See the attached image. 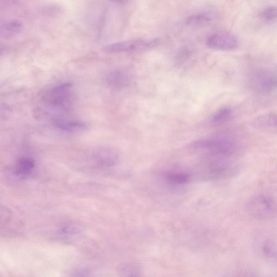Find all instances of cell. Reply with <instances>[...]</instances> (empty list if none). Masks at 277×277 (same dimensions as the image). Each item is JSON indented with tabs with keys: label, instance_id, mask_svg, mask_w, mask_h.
I'll list each match as a JSON object with an SVG mask.
<instances>
[{
	"label": "cell",
	"instance_id": "obj_1",
	"mask_svg": "<svg viewBox=\"0 0 277 277\" xmlns=\"http://www.w3.org/2000/svg\"><path fill=\"white\" fill-rule=\"evenodd\" d=\"M191 147L210 151L213 155L231 157L236 152V144L233 139L225 137H216L194 141Z\"/></svg>",
	"mask_w": 277,
	"mask_h": 277
},
{
	"label": "cell",
	"instance_id": "obj_2",
	"mask_svg": "<svg viewBox=\"0 0 277 277\" xmlns=\"http://www.w3.org/2000/svg\"><path fill=\"white\" fill-rule=\"evenodd\" d=\"M252 215L260 220L273 218L277 213V204L271 196L260 194L252 198L248 204Z\"/></svg>",
	"mask_w": 277,
	"mask_h": 277
},
{
	"label": "cell",
	"instance_id": "obj_3",
	"mask_svg": "<svg viewBox=\"0 0 277 277\" xmlns=\"http://www.w3.org/2000/svg\"><path fill=\"white\" fill-rule=\"evenodd\" d=\"M159 43V39L128 40L107 45L103 49L111 53L143 52L157 47Z\"/></svg>",
	"mask_w": 277,
	"mask_h": 277
},
{
	"label": "cell",
	"instance_id": "obj_4",
	"mask_svg": "<svg viewBox=\"0 0 277 277\" xmlns=\"http://www.w3.org/2000/svg\"><path fill=\"white\" fill-rule=\"evenodd\" d=\"M250 88L258 93H269L277 89V73L269 70H259L251 74Z\"/></svg>",
	"mask_w": 277,
	"mask_h": 277
},
{
	"label": "cell",
	"instance_id": "obj_5",
	"mask_svg": "<svg viewBox=\"0 0 277 277\" xmlns=\"http://www.w3.org/2000/svg\"><path fill=\"white\" fill-rule=\"evenodd\" d=\"M72 97V85L64 83L49 89L43 97L44 102L56 107L67 106Z\"/></svg>",
	"mask_w": 277,
	"mask_h": 277
},
{
	"label": "cell",
	"instance_id": "obj_6",
	"mask_svg": "<svg viewBox=\"0 0 277 277\" xmlns=\"http://www.w3.org/2000/svg\"><path fill=\"white\" fill-rule=\"evenodd\" d=\"M206 44L211 49L228 51L236 48L238 43L234 35L220 32L211 35L206 40Z\"/></svg>",
	"mask_w": 277,
	"mask_h": 277
},
{
	"label": "cell",
	"instance_id": "obj_7",
	"mask_svg": "<svg viewBox=\"0 0 277 277\" xmlns=\"http://www.w3.org/2000/svg\"><path fill=\"white\" fill-rule=\"evenodd\" d=\"M93 158L99 165L108 168L117 164L118 154L117 151L112 148L103 147L95 151Z\"/></svg>",
	"mask_w": 277,
	"mask_h": 277
},
{
	"label": "cell",
	"instance_id": "obj_8",
	"mask_svg": "<svg viewBox=\"0 0 277 277\" xmlns=\"http://www.w3.org/2000/svg\"><path fill=\"white\" fill-rule=\"evenodd\" d=\"M35 169L34 160L28 157L19 158L13 167V173L20 179H26L29 177Z\"/></svg>",
	"mask_w": 277,
	"mask_h": 277
},
{
	"label": "cell",
	"instance_id": "obj_9",
	"mask_svg": "<svg viewBox=\"0 0 277 277\" xmlns=\"http://www.w3.org/2000/svg\"><path fill=\"white\" fill-rule=\"evenodd\" d=\"M251 125L260 129H277V113H269L258 116L252 121Z\"/></svg>",
	"mask_w": 277,
	"mask_h": 277
},
{
	"label": "cell",
	"instance_id": "obj_10",
	"mask_svg": "<svg viewBox=\"0 0 277 277\" xmlns=\"http://www.w3.org/2000/svg\"><path fill=\"white\" fill-rule=\"evenodd\" d=\"M24 28L23 22L19 19L6 20L1 23L0 34L3 37H13L21 33Z\"/></svg>",
	"mask_w": 277,
	"mask_h": 277
},
{
	"label": "cell",
	"instance_id": "obj_11",
	"mask_svg": "<svg viewBox=\"0 0 277 277\" xmlns=\"http://www.w3.org/2000/svg\"><path fill=\"white\" fill-rule=\"evenodd\" d=\"M107 81L114 87H123L130 83L131 75L127 70H117L108 75Z\"/></svg>",
	"mask_w": 277,
	"mask_h": 277
},
{
	"label": "cell",
	"instance_id": "obj_12",
	"mask_svg": "<svg viewBox=\"0 0 277 277\" xmlns=\"http://www.w3.org/2000/svg\"><path fill=\"white\" fill-rule=\"evenodd\" d=\"M53 124L55 128L66 132H79L87 128L85 123L77 120H56Z\"/></svg>",
	"mask_w": 277,
	"mask_h": 277
},
{
	"label": "cell",
	"instance_id": "obj_13",
	"mask_svg": "<svg viewBox=\"0 0 277 277\" xmlns=\"http://www.w3.org/2000/svg\"><path fill=\"white\" fill-rule=\"evenodd\" d=\"M166 181L173 185H183L191 180L192 176L190 173L184 172H170L165 175Z\"/></svg>",
	"mask_w": 277,
	"mask_h": 277
},
{
	"label": "cell",
	"instance_id": "obj_14",
	"mask_svg": "<svg viewBox=\"0 0 277 277\" xmlns=\"http://www.w3.org/2000/svg\"><path fill=\"white\" fill-rule=\"evenodd\" d=\"M213 18L208 13H199L192 15L186 20V23L190 26H204L213 21Z\"/></svg>",
	"mask_w": 277,
	"mask_h": 277
},
{
	"label": "cell",
	"instance_id": "obj_15",
	"mask_svg": "<svg viewBox=\"0 0 277 277\" xmlns=\"http://www.w3.org/2000/svg\"><path fill=\"white\" fill-rule=\"evenodd\" d=\"M233 115V110L229 107L219 109L213 115L212 120L214 123L220 124L229 120Z\"/></svg>",
	"mask_w": 277,
	"mask_h": 277
},
{
	"label": "cell",
	"instance_id": "obj_16",
	"mask_svg": "<svg viewBox=\"0 0 277 277\" xmlns=\"http://www.w3.org/2000/svg\"><path fill=\"white\" fill-rule=\"evenodd\" d=\"M260 16L266 20H273L277 18V7L272 6L265 8L261 12Z\"/></svg>",
	"mask_w": 277,
	"mask_h": 277
},
{
	"label": "cell",
	"instance_id": "obj_17",
	"mask_svg": "<svg viewBox=\"0 0 277 277\" xmlns=\"http://www.w3.org/2000/svg\"><path fill=\"white\" fill-rule=\"evenodd\" d=\"M122 273L126 276H139L140 271L137 265L132 264L125 265L123 267Z\"/></svg>",
	"mask_w": 277,
	"mask_h": 277
},
{
	"label": "cell",
	"instance_id": "obj_18",
	"mask_svg": "<svg viewBox=\"0 0 277 277\" xmlns=\"http://www.w3.org/2000/svg\"><path fill=\"white\" fill-rule=\"evenodd\" d=\"M263 251L265 255L271 256V257H273V256H276L277 255L276 246L273 243L270 242L269 241H266L264 243Z\"/></svg>",
	"mask_w": 277,
	"mask_h": 277
},
{
	"label": "cell",
	"instance_id": "obj_19",
	"mask_svg": "<svg viewBox=\"0 0 277 277\" xmlns=\"http://www.w3.org/2000/svg\"><path fill=\"white\" fill-rule=\"evenodd\" d=\"M111 1L116 3L125 4L127 3L128 0H111Z\"/></svg>",
	"mask_w": 277,
	"mask_h": 277
}]
</instances>
